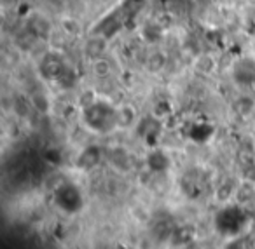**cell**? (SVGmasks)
Here are the masks:
<instances>
[{
  "instance_id": "52a82bcc",
  "label": "cell",
  "mask_w": 255,
  "mask_h": 249,
  "mask_svg": "<svg viewBox=\"0 0 255 249\" xmlns=\"http://www.w3.org/2000/svg\"><path fill=\"white\" fill-rule=\"evenodd\" d=\"M98 162H100V148L89 147L81 154L77 164H79V167H82V169H89V167H93V166L98 164Z\"/></svg>"
},
{
  "instance_id": "5b68a950",
  "label": "cell",
  "mask_w": 255,
  "mask_h": 249,
  "mask_svg": "<svg viewBox=\"0 0 255 249\" xmlns=\"http://www.w3.org/2000/svg\"><path fill=\"white\" fill-rule=\"evenodd\" d=\"M159 129H161L159 119L154 115L149 117V119L140 120V124H138V134L143 138V140H149V138L157 136V134H159Z\"/></svg>"
},
{
  "instance_id": "8992f818",
  "label": "cell",
  "mask_w": 255,
  "mask_h": 249,
  "mask_svg": "<svg viewBox=\"0 0 255 249\" xmlns=\"http://www.w3.org/2000/svg\"><path fill=\"white\" fill-rule=\"evenodd\" d=\"M147 164H149V167L152 171L163 172L170 166V159H168V155L163 150H152L149 154V157H147Z\"/></svg>"
},
{
  "instance_id": "3957f363",
  "label": "cell",
  "mask_w": 255,
  "mask_h": 249,
  "mask_svg": "<svg viewBox=\"0 0 255 249\" xmlns=\"http://www.w3.org/2000/svg\"><path fill=\"white\" fill-rule=\"evenodd\" d=\"M54 204L60 207L61 211L68 214H75L82 209L84 206V197H82L81 190L72 183H63L54 190Z\"/></svg>"
},
{
  "instance_id": "8fae6325",
  "label": "cell",
  "mask_w": 255,
  "mask_h": 249,
  "mask_svg": "<svg viewBox=\"0 0 255 249\" xmlns=\"http://www.w3.org/2000/svg\"><path fill=\"white\" fill-rule=\"evenodd\" d=\"M191 138L198 143H205L208 138H212V127L206 126V124H198V126L192 127Z\"/></svg>"
},
{
  "instance_id": "30bf717a",
  "label": "cell",
  "mask_w": 255,
  "mask_h": 249,
  "mask_svg": "<svg viewBox=\"0 0 255 249\" xmlns=\"http://www.w3.org/2000/svg\"><path fill=\"white\" fill-rule=\"evenodd\" d=\"M117 119H119V127L129 126V124L136 119V113H135V110H133V106H129V105L121 106V108L117 110Z\"/></svg>"
},
{
  "instance_id": "4fadbf2b",
  "label": "cell",
  "mask_w": 255,
  "mask_h": 249,
  "mask_svg": "<svg viewBox=\"0 0 255 249\" xmlns=\"http://www.w3.org/2000/svg\"><path fill=\"white\" fill-rule=\"evenodd\" d=\"M103 49H105L103 39H91L88 42V53L91 54V56H98L100 53H103Z\"/></svg>"
},
{
  "instance_id": "6da1fadb",
  "label": "cell",
  "mask_w": 255,
  "mask_h": 249,
  "mask_svg": "<svg viewBox=\"0 0 255 249\" xmlns=\"http://www.w3.org/2000/svg\"><path fill=\"white\" fill-rule=\"evenodd\" d=\"M82 120L89 131L98 134H107L119 127L117 110L105 99H93L82 106Z\"/></svg>"
},
{
  "instance_id": "ba28073f",
  "label": "cell",
  "mask_w": 255,
  "mask_h": 249,
  "mask_svg": "<svg viewBox=\"0 0 255 249\" xmlns=\"http://www.w3.org/2000/svg\"><path fill=\"white\" fill-rule=\"evenodd\" d=\"M140 35L149 44L159 42V40L163 39V28H161L159 25H156V23H147V25H143L142 30H140Z\"/></svg>"
},
{
  "instance_id": "277c9868",
  "label": "cell",
  "mask_w": 255,
  "mask_h": 249,
  "mask_svg": "<svg viewBox=\"0 0 255 249\" xmlns=\"http://www.w3.org/2000/svg\"><path fill=\"white\" fill-rule=\"evenodd\" d=\"M234 82L241 87H250L255 84V61L252 58H241L233 68Z\"/></svg>"
},
{
  "instance_id": "9c48e42d",
  "label": "cell",
  "mask_w": 255,
  "mask_h": 249,
  "mask_svg": "<svg viewBox=\"0 0 255 249\" xmlns=\"http://www.w3.org/2000/svg\"><path fill=\"white\" fill-rule=\"evenodd\" d=\"M215 67H217L215 60H213V56H210V54H201L194 63V70L198 72V74H212V72L215 70Z\"/></svg>"
},
{
  "instance_id": "5bb4252c",
  "label": "cell",
  "mask_w": 255,
  "mask_h": 249,
  "mask_svg": "<svg viewBox=\"0 0 255 249\" xmlns=\"http://www.w3.org/2000/svg\"><path fill=\"white\" fill-rule=\"evenodd\" d=\"M222 249H248V246H247V242H245L243 239H241V235H240V237L229 239Z\"/></svg>"
},
{
  "instance_id": "7c38bea8",
  "label": "cell",
  "mask_w": 255,
  "mask_h": 249,
  "mask_svg": "<svg viewBox=\"0 0 255 249\" xmlns=\"http://www.w3.org/2000/svg\"><path fill=\"white\" fill-rule=\"evenodd\" d=\"M110 63L107 60H96L95 61V67H93V72H95V75H98V77H107V75L110 74Z\"/></svg>"
},
{
  "instance_id": "7a4b0ae2",
  "label": "cell",
  "mask_w": 255,
  "mask_h": 249,
  "mask_svg": "<svg viewBox=\"0 0 255 249\" xmlns=\"http://www.w3.org/2000/svg\"><path fill=\"white\" fill-rule=\"evenodd\" d=\"M248 214L240 206H227L220 209L215 216V228L220 235L227 239L240 237L248 227Z\"/></svg>"
}]
</instances>
